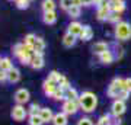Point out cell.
Segmentation results:
<instances>
[{"label": "cell", "mask_w": 131, "mask_h": 125, "mask_svg": "<svg viewBox=\"0 0 131 125\" xmlns=\"http://www.w3.org/2000/svg\"><path fill=\"white\" fill-rule=\"evenodd\" d=\"M112 10H111V3L105 0L102 5L98 7V12H96V18H98L99 22H103V20H108V16L111 13Z\"/></svg>", "instance_id": "obj_4"}, {"label": "cell", "mask_w": 131, "mask_h": 125, "mask_svg": "<svg viewBox=\"0 0 131 125\" xmlns=\"http://www.w3.org/2000/svg\"><path fill=\"white\" fill-rule=\"evenodd\" d=\"M108 22L109 23H119L121 22V13H117V12H111L109 16H108Z\"/></svg>", "instance_id": "obj_28"}, {"label": "cell", "mask_w": 131, "mask_h": 125, "mask_svg": "<svg viewBox=\"0 0 131 125\" xmlns=\"http://www.w3.org/2000/svg\"><path fill=\"white\" fill-rule=\"evenodd\" d=\"M51 99H54V100H66V90H63L61 87H58L56 92L52 93Z\"/></svg>", "instance_id": "obj_27"}, {"label": "cell", "mask_w": 131, "mask_h": 125, "mask_svg": "<svg viewBox=\"0 0 131 125\" xmlns=\"http://www.w3.org/2000/svg\"><path fill=\"white\" fill-rule=\"evenodd\" d=\"M57 84H58V87H61L63 90H67V89H70V87H71L70 83H69V80L66 79L64 76H61V79L58 80V83H57Z\"/></svg>", "instance_id": "obj_29"}, {"label": "cell", "mask_w": 131, "mask_h": 125, "mask_svg": "<svg viewBox=\"0 0 131 125\" xmlns=\"http://www.w3.org/2000/svg\"><path fill=\"white\" fill-rule=\"evenodd\" d=\"M39 111H41V106L38 103H32L29 106V115H37V113H39Z\"/></svg>", "instance_id": "obj_35"}, {"label": "cell", "mask_w": 131, "mask_h": 125, "mask_svg": "<svg viewBox=\"0 0 131 125\" xmlns=\"http://www.w3.org/2000/svg\"><path fill=\"white\" fill-rule=\"evenodd\" d=\"M124 90V79H121V77H115V79L111 82V84L108 86V96L109 97H114V99H118V96H119V93Z\"/></svg>", "instance_id": "obj_3"}, {"label": "cell", "mask_w": 131, "mask_h": 125, "mask_svg": "<svg viewBox=\"0 0 131 125\" xmlns=\"http://www.w3.org/2000/svg\"><path fill=\"white\" fill-rule=\"evenodd\" d=\"M61 109H63V112H64L66 115H74L76 112L80 109L79 100H64Z\"/></svg>", "instance_id": "obj_6"}, {"label": "cell", "mask_w": 131, "mask_h": 125, "mask_svg": "<svg viewBox=\"0 0 131 125\" xmlns=\"http://www.w3.org/2000/svg\"><path fill=\"white\" fill-rule=\"evenodd\" d=\"M15 102L18 105H25L26 102H29V92L26 89H19L15 93Z\"/></svg>", "instance_id": "obj_9"}, {"label": "cell", "mask_w": 131, "mask_h": 125, "mask_svg": "<svg viewBox=\"0 0 131 125\" xmlns=\"http://www.w3.org/2000/svg\"><path fill=\"white\" fill-rule=\"evenodd\" d=\"M95 5V0H82V6H86V7H90V6Z\"/></svg>", "instance_id": "obj_40"}, {"label": "cell", "mask_w": 131, "mask_h": 125, "mask_svg": "<svg viewBox=\"0 0 131 125\" xmlns=\"http://www.w3.org/2000/svg\"><path fill=\"white\" fill-rule=\"evenodd\" d=\"M108 50H109V44L102 42V41L95 42L93 45H92V52H93V54H98V55H101L102 52L108 51Z\"/></svg>", "instance_id": "obj_11"}, {"label": "cell", "mask_w": 131, "mask_h": 125, "mask_svg": "<svg viewBox=\"0 0 131 125\" xmlns=\"http://www.w3.org/2000/svg\"><path fill=\"white\" fill-rule=\"evenodd\" d=\"M61 76H63V74H60L58 71H51V73L48 74V80H51V82H56V83H58V80L61 79Z\"/></svg>", "instance_id": "obj_32"}, {"label": "cell", "mask_w": 131, "mask_h": 125, "mask_svg": "<svg viewBox=\"0 0 131 125\" xmlns=\"http://www.w3.org/2000/svg\"><path fill=\"white\" fill-rule=\"evenodd\" d=\"M13 69V64H12V60L9 57H5V58H0V70H5V71H9V70Z\"/></svg>", "instance_id": "obj_21"}, {"label": "cell", "mask_w": 131, "mask_h": 125, "mask_svg": "<svg viewBox=\"0 0 131 125\" xmlns=\"http://www.w3.org/2000/svg\"><path fill=\"white\" fill-rule=\"evenodd\" d=\"M73 6H82V0H73Z\"/></svg>", "instance_id": "obj_41"}, {"label": "cell", "mask_w": 131, "mask_h": 125, "mask_svg": "<svg viewBox=\"0 0 131 125\" xmlns=\"http://www.w3.org/2000/svg\"><path fill=\"white\" fill-rule=\"evenodd\" d=\"M44 48H45V41L41 37H37V41L34 44V50L37 52H44Z\"/></svg>", "instance_id": "obj_24"}, {"label": "cell", "mask_w": 131, "mask_h": 125, "mask_svg": "<svg viewBox=\"0 0 131 125\" xmlns=\"http://www.w3.org/2000/svg\"><path fill=\"white\" fill-rule=\"evenodd\" d=\"M41 7L44 12H51V10H56V2L54 0H42Z\"/></svg>", "instance_id": "obj_23"}, {"label": "cell", "mask_w": 131, "mask_h": 125, "mask_svg": "<svg viewBox=\"0 0 131 125\" xmlns=\"http://www.w3.org/2000/svg\"><path fill=\"white\" fill-rule=\"evenodd\" d=\"M10 115H12V118H13L16 122H22V121H25V118L28 115V111L25 109L24 105H16V106H13Z\"/></svg>", "instance_id": "obj_5"}, {"label": "cell", "mask_w": 131, "mask_h": 125, "mask_svg": "<svg viewBox=\"0 0 131 125\" xmlns=\"http://www.w3.org/2000/svg\"><path fill=\"white\" fill-rule=\"evenodd\" d=\"M124 112H125V100L115 99L112 102V106H111V113H112V116H121Z\"/></svg>", "instance_id": "obj_7"}, {"label": "cell", "mask_w": 131, "mask_h": 125, "mask_svg": "<svg viewBox=\"0 0 131 125\" xmlns=\"http://www.w3.org/2000/svg\"><path fill=\"white\" fill-rule=\"evenodd\" d=\"M92 37H93V31H92V28H90L89 25H84L83 31H82V33H80L79 38L82 39V41H90Z\"/></svg>", "instance_id": "obj_18"}, {"label": "cell", "mask_w": 131, "mask_h": 125, "mask_svg": "<svg viewBox=\"0 0 131 125\" xmlns=\"http://www.w3.org/2000/svg\"><path fill=\"white\" fill-rule=\"evenodd\" d=\"M15 3L18 6V9H28L29 7V0H15Z\"/></svg>", "instance_id": "obj_34"}, {"label": "cell", "mask_w": 131, "mask_h": 125, "mask_svg": "<svg viewBox=\"0 0 131 125\" xmlns=\"http://www.w3.org/2000/svg\"><path fill=\"white\" fill-rule=\"evenodd\" d=\"M71 6H73V0H60V7L66 12L70 9Z\"/></svg>", "instance_id": "obj_31"}, {"label": "cell", "mask_w": 131, "mask_h": 125, "mask_svg": "<svg viewBox=\"0 0 131 125\" xmlns=\"http://www.w3.org/2000/svg\"><path fill=\"white\" fill-rule=\"evenodd\" d=\"M42 124H44V121H42L39 113H37V115H29L28 125H42Z\"/></svg>", "instance_id": "obj_25"}, {"label": "cell", "mask_w": 131, "mask_h": 125, "mask_svg": "<svg viewBox=\"0 0 131 125\" xmlns=\"http://www.w3.org/2000/svg\"><path fill=\"white\" fill-rule=\"evenodd\" d=\"M52 125H67V115L64 112H58L52 118Z\"/></svg>", "instance_id": "obj_16"}, {"label": "cell", "mask_w": 131, "mask_h": 125, "mask_svg": "<svg viewBox=\"0 0 131 125\" xmlns=\"http://www.w3.org/2000/svg\"><path fill=\"white\" fill-rule=\"evenodd\" d=\"M77 125H93V122H92V119H90V118L83 116V118H80V119H79Z\"/></svg>", "instance_id": "obj_36"}, {"label": "cell", "mask_w": 131, "mask_h": 125, "mask_svg": "<svg viewBox=\"0 0 131 125\" xmlns=\"http://www.w3.org/2000/svg\"><path fill=\"white\" fill-rule=\"evenodd\" d=\"M80 13H82V10H80L79 6H71L70 9L67 10V15H69L71 19H77L80 16Z\"/></svg>", "instance_id": "obj_26"}, {"label": "cell", "mask_w": 131, "mask_h": 125, "mask_svg": "<svg viewBox=\"0 0 131 125\" xmlns=\"http://www.w3.org/2000/svg\"><path fill=\"white\" fill-rule=\"evenodd\" d=\"M74 44H76V37L67 32L64 35V38H63V45L67 47V48H70V47H73Z\"/></svg>", "instance_id": "obj_22"}, {"label": "cell", "mask_w": 131, "mask_h": 125, "mask_svg": "<svg viewBox=\"0 0 131 125\" xmlns=\"http://www.w3.org/2000/svg\"><path fill=\"white\" fill-rule=\"evenodd\" d=\"M79 92L74 87H70L66 90V100H79Z\"/></svg>", "instance_id": "obj_20"}, {"label": "cell", "mask_w": 131, "mask_h": 125, "mask_svg": "<svg viewBox=\"0 0 131 125\" xmlns=\"http://www.w3.org/2000/svg\"><path fill=\"white\" fill-rule=\"evenodd\" d=\"M82 31H83V25L79 23V22H71L70 25H69V29H67V32L71 33V35H74L76 38L80 37Z\"/></svg>", "instance_id": "obj_12"}, {"label": "cell", "mask_w": 131, "mask_h": 125, "mask_svg": "<svg viewBox=\"0 0 131 125\" xmlns=\"http://www.w3.org/2000/svg\"><path fill=\"white\" fill-rule=\"evenodd\" d=\"M112 121H111V116L109 115H102L98 121V125H111Z\"/></svg>", "instance_id": "obj_30"}, {"label": "cell", "mask_w": 131, "mask_h": 125, "mask_svg": "<svg viewBox=\"0 0 131 125\" xmlns=\"http://www.w3.org/2000/svg\"><path fill=\"white\" fill-rule=\"evenodd\" d=\"M29 2H31V0H29Z\"/></svg>", "instance_id": "obj_43"}, {"label": "cell", "mask_w": 131, "mask_h": 125, "mask_svg": "<svg viewBox=\"0 0 131 125\" xmlns=\"http://www.w3.org/2000/svg\"><path fill=\"white\" fill-rule=\"evenodd\" d=\"M128 97H130V92H127V90H122V92L119 93L118 99H121V100H127Z\"/></svg>", "instance_id": "obj_38"}, {"label": "cell", "mask_w": 131, "mask_h": 125, "mask_svg": "<svg viewBox=\"0 0 131 125\" xmlns=\"http://www.w3.org/2000/svg\"><path fill=\"white\" fill-rule=\"evenodd\" d=\"M114 35H115V38H117L118 41H128L131 38V25L128 22L121 20L119 23L115 25Z\"/></svg>", "instance_id": "obj_2"}, {"label": "cell", "mask_w": 131, "mask_h": 125, "mask_svg": "<svg viewBox=\"0 0 131 125\" xmlns=\"http://www.w3.org/2000/svg\"><path fill=\"white\" fill-rule=\"evenodd\" d=\"M42 22L45 25H54L57 22V15L56 10H51V12H44L42 15Z\"/></svg>", "instance_id": "obj_13"}, {"label": "cell", "mask_w": 131, "mask_h": 125, "mask_svg": "<svg viewBox=\"0 0 131 125\" xmlns=\"http://www.w3.org/2000/svg\"><path fill=\"white\" fill-rule=\"evenodd\" d=\"M111 10L117 12V13H122L125 10V2L124 0H117V2L111 3Z\"/></svg>", "instance_id": "obj_19"}, {"label": "cell", "mask_w": 131, "mask_h": 125, "mask_svg": "<svg viewBox=\"0 0 131 125\" xmlns=\"http://www.w3.org/2000/svg\"><path fill=\"white\" fill-rule=\"evenodd\" d=\"M124 90H127V92L131 93V77L124 79Z\"/></svg>", "instance_id": "obj_37"}, {"label": "cell", "mask_w": 131, "mask_h": 125, "mask_svg": "<svg viewBox=\"0 0 131 125\" xmlns=\"http://www.w3.org/2000/svg\"><path fill=\"white\" fill-rule=\"evenodd\" d=\"M29 65L35 70H41L44 67V52H37V51L34 52Z\"/></svg>", "instance_id": "obj_8"}, {"label": "cell", "mask_w": 131, "mask_h": 125, "mask_svg": "<svg viewBox=\"0 0 131 125\" xmlns=\"http://www.w3.org/2000/svg\"><path fill=\"white\" fill-rule=\"evenodd\" d=\"M39 115H41L44 124H48V122H52V118H54V113L50 108H41L39 111Z\"/></svg>", "instance_id": "obj_14"}, {"label": "cell", "mask_w": 131, "mask_h": 125, "mask_svg": "<svg viewBox=\"0 0 131 125\" xmlns=\"http://www.w3.org/2000/svg\"><path fill=\"white\" fill-rule=\"evenodd\" d=\"M79 105H80V109L84 112V113H90L96 109V105H98V97L96 95L89 90L80 93L79 96Z\"/></svg>", "instance_id": "obj_1"}, {"label": "cell", "mask_w": 131, "mask_h": 125, "mask_svg": "<svg viewBox=\"0 0 131 125\" xmlns=\"http://www.w3.org/2000/svg\"><path fill=\"white\" fill-rule=\"evenodd\" d=\"M57 89H58V84H57L56 82L48 80V79L44 82V84H42V90H44V93H45L47 96H50V97L52 96V93L56 92Z\"/></svg>", "instance_id": "obj_10"}, {"label": "cell", "mask_w": 131, "mask_h": 125, "mask_svg": "<svg viewBox=\"0 0 131 125\" xmlns=\"http://www.w3.org/2000/svg\"><path fill=\"white\" fill-rule=\"evenodd\" d=\"M3 82H7V71L0 70V83H3Z\"/></svg>", "instance_id": "obj_39"}, {"label": "cell", "mask_w": 131, "mask_h": 125, "mask_svg": "<svg viewBox=\"0 0 131 125\" xmlns=\"http://www.w3.org/2000/svg\"><path fill=\"white\" fill-rule=\"evenodd\" d=\"M114 60H115V55H114V52L111 51V50H108V51L102 52V54L99 55V61H101L102 64H111Z\"/></svg>", "instance_id": "obj_15"}, {"label": "cell", "mask_w": 131, "mask_h": 125, "mask_svg": "<svg viewBox=\"0 0 131 125\" xmlns=\"http://www.w3.org/2000/svg\"><path fill=\"white\" fill-rule=\"evenodd\" d=\"M35 41H37V37H35L34 33H28V35L25 37V41H24V42L26 44V45H32V47H34Z\"/></svg>", "instance_id": "obj_33"}, {"label": "cell", "mask_w": 131, "mask_h": 125, "mask_svg": "<svg viewBox=\"0 0 131 125\" xmlns=\"http://www.w3.org/2000/svg\"><path fill=\"white\" fill-rule=\"evenodd\" d=\"M19 79H20V73H19V70L18 69H12L7 71V82L9 83H18Z\"/></svg>", "instance_id": "obj_17"}, {"label": "cell", "mask_w": 131, "mask_h": 125, "mask_svg": "<svg viewBox=\"0 0 131 125\" xmlns=\"http://www.w3.org/2000/svg\"><path fill=\"white\" fill-rule=\"evenodd\" d=\"M10 2H13V0H10Z\"/></svg>", "instance_id": "obj_42"}]
</instances>
